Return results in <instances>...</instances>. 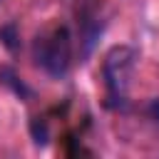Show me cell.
Returning a JSON list of instances; mask_svg holds the SVG:
<instances>
[{
  "label": "cell",
  "instance_id": "cell-1",
  "mask_svg": "<svg viewBox=\"0 0 159 159\" xmlns=\"http://www.w3.org/2000/svg\"><path fill=\"white\" fill-rule=\"evenodd\" d=\"M32 57H35V65L60 80L70 72V65H72V37H70V30L65 25H52L47 30H42L35 42H32Z\"/></svg>",
  "mask_w": 159,
  "mask_h": 159
},
{
  "label": "cell",
  "instance_id": "cell-2",
  "mask_svg": "<svg viewBox=\"0 0 159 159\" xmlns=\"http://www.w3.org/2000/svg\"><path fill=\"white\" fill-rule=\"evenodd\" d=\"M134 60H137V52L132 47H127V45L112 47L104 55L102 77H104L107 99H109L112 107H124V102H127L132 75H134Z\"/></svg>",
  "mask_w": 159,
  "mask_h": 159
},
{
  "label": "cell",
  "instance_id": "cell-3",
  "mask_svg": "<svg viewBox=\"0 0 159 159\" xmlns=\"http://www.w3.org/2000/svg\"><path fill=\"white\" fill-rule=\"evenodd\" d=\"M77 17H80V37L84 42V55H89L94 40L102 32V20H99V12H97V5L84 0L77 7Z\"/></svg>",
  "mask_w": 159,
  "mask_h": 159
},
{
  "label": "cell",
  "instance_id": "cell-4",
  "mask_svg": "<svg viewBox=\"0 0 159 159\" xmlns=\"http://www.w3.org/2000/svg\"><path fill=\"white\" fill-rule=\"evenodd\" d=\"M0 82H2L5 87H10L17 97H27V94H30V89L25 87V82L17 80V75H15L10 67H0Z\"/></svg>",
  "mask_w": 159,
  "mask_h": 159
}]
</instances>
